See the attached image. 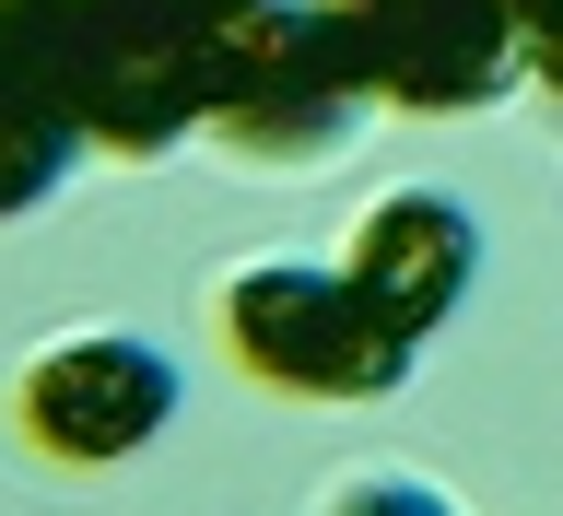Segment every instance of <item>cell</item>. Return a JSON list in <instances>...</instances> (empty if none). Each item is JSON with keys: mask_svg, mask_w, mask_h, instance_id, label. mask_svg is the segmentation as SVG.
<instances>
[{"mask_svg": "<svg viewBox=\"0 0 563 516\" xmlns=\"http://www.w3.org/2000/svg\"><path fill=\"white\" fill-rule=\"evenodd\" d=\"M211 329L235 352V376L282 399H387L411 376V329L364 306L352 271H306V259H246L211 294Z\"/></svg>", "mask_w": 563, "mask_h": 516, "instance_id": "6da1fadb", "label": "cell"}, {"mask_svg": "<svg viewBox=\"0 0 563 516\" xmlns=\"http://www.w3.org/2000/svg\"><path fill=\"white\" fill-rule=\"evenodd\" d=\"M352 106L364 83L317 0H246L200 35V130L223 153H329Z\"/></svg>", "mask_w": 563, "mask_h": 516, "instance_id": "7a4b0ae2", "label": "cell"}, {"mask_svg": "<svg viewBox=\"0 0 563 516\" xmlns=\"http://www.w3.org/2000/svg\"><path fill=\"white\" fill-rule=\"evenodd\" d=\"M352 47L364 106H411V118H457L493 106L528 70L517 0H317Z\"/></svg>", "mask_w": 563, "mask_h": 516, "instance_id": "3957f363", "label": "cell"}, {"mask_svg": "<svg viewBox=\"0 0 563 516\" xmlns=\"http://www.w3.org/2000/svg\"><path fill=\"white\" fill-rule=\"evenodd\" d=\"M165 411H176V364L153 341H130V329H70V341H47L24 364V387H12L24 447L59 458V470H106V458L153 447Z\"/></svg>", "mask_w": 563, "mask_h": 516, "instance_id": "277c9868", "label": "cell"}, {"mask_svg": "<svg viewBox=\"0 0 563 516\" xmlns=\"http://www.w3.org/2000/svg\"><path fill=\"white\" fill-rule=\"evenodd\" d=\"M352 294L376 317H399V329H446L457 294H470V271H482V223H470V200H446V188H387L364 223H352L341 246Z\"/></svg>", "mask_w": 563, "mask_h": 516, "instance_id": "5b68a950", "label": "cell"}, {"mask_svg": "<svg viewBox=\"0 0 563 516\" xmlns=\"http://www.w3.org/2000/svg\"><path fill=\"white\" fill-rule=\"evenodd\" d=\"M70 83H82V12L70 0H0V106L70 118Z\"/></svg>", "mask_w": 563, "mask_h": 516, "instance_id": "8992f818", "label": "cell"}, {"mask_svg": "<svg viewBox=\"0 0 563 516\" xmlns=\"http://www.w3.org/2000/svg\"><path fill=\"white\" fill-rule=\"evenodd\" d=\"M70 153H82L70 118H47V106H0V223L47 200V188L70 176Z\"/></svg>", "mask_w": 563, "mask_h": 516, "instance_id": "52a82bcc", "label": "cell"}, {"mask_svg": "<svg viewBox=\"0 0 563 516\" xmlns=\"http://www.w3.org/2000/svg\"><path fill=\"white\" fill-rule=\"evenodd\" d=\"M95 12H141V24H188V35H211L223 12H246V0H95Z\"/></svg>", "mask_w": 563, "mask_h": 516, "instance_id": "ba28073f", "label": "cell"}, {"mask_svg": "<svg viewBox=\"0 0 563 516\" xmlns=\"http://www.w3.org/2000/svg\"><path fill=\"white\" fill-rule=\"evenodd\" d=\"M528 83H540V95L563 106V47H528Z\"/></svg>", "mask_w": 563, "mask_h": 516, "instance_id": "9c48e42d", "label": "cell"}, {"mask_svg": "<svg viewBox=\"0 0 563 516\" xmlns=\"http://www.w3.org/2000/svg\"><path fill=\"white\" fill-rule=\"evenodd\" d=\"M70 12H95V0H70Z\"/></svg>", "mask_w": 563, "mask_h": 516, "instance_id": "30bf717a", "label": "cell"}]
</instances>
